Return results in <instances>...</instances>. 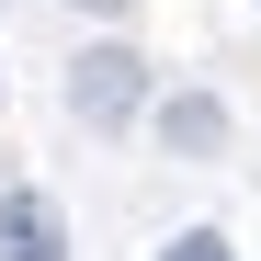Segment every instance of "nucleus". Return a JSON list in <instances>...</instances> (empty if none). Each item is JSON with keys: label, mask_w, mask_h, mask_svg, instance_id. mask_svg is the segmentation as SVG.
<instances>
[{"label": "nucleus", "mask_w": 261, "mask_h": 261, "mask_svg": "<svg viewBox=\"0 0 261 261\" xmlns=\"http://www.w3.org/2000/svg\"><path fill=\"white\" fill-rule=\"evenodd\" d=\"M159 261H227V239H216V227H193V239H170Z\"/></svg>", "instance_id": "7ed1b4c3"}, {"label": "nucleus", "mask_w": 261, "mask_h": 261, "mask_svg": "<svg viewBox=\"0 0 261 261\" xmlns=\"http://www.w3.org/2000/svg\"><path fill=\"white\" fill-rule=\"evenodd\" d=\"M0 250H12V261H57V204L46 193H12V204H0Z\"/></svg>", "instance_id": "f257e3e1"}, {"label": "nucleus", "mask_w": 261, "mask_h": 261, "mask_svg": "<svg viewBox=\"0 0 261 261\" xmlns=\"http://www.w3.org/2000/svg\"><path fill=\"white\" fill-rule=\"evenodd\" d=\"M125 102H137V57H80V114H125Z\"/></svg>", "instance_id": "f03ea898"}, {"label": "nucleus", "mask_w": 261, "mask_h": 261, "mask_svg": "<svg viewBox=\"0 0 261 261\" xmlns=\"http://www.w3.org/2000/svg\"><path fill=\"white\" fill-rule=\"evenodd\" d=\"M91 12H125V0H91Z\"/></svg>", "instance_id": "20e7f679"}]
</instances>
